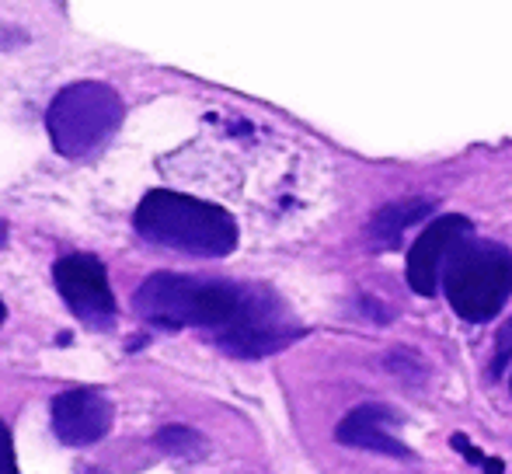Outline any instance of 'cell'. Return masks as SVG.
Segmentation results:
<instances>
[{"label": "cell", "instance_id": "obj_1", "mask_svg": "<svg viewBox=\"0 0 512 474\" xmlns=\"http://www.w3.org/2000/svg\"><path fill=\"white\" fill-rule=\"evenodd\" d=\"M133 224L150 244L182 251V255L223 258L237 248V224L223 206L171 189L147 192L136 206Z\"/></svg>", "mask_w": 512, "mask_h": 474}, {"label": "cell", "instance_id": "obj_2", "mask_svg": "<svg viewBox=\"0 0 512 474\" xmlns=\"http://www.w3.org/2000/svg\"><path fill=\"white\" fill-rule=\"evenodd\" d=\"M136 314L157 328H227L244 304V286L220 279L154 272L133 297Z\"/></svg>", "mask_w": 512, "mask_h": 474}, {"label": "cell", "instance_id": "obj_3", "mask_svg": "<svg viewBox=\"0 0 512 474\" xmlns=\"http://www.w3.org/2000/svg\"><path fill=\"white\" fill-rule=\"evenodd\" d=\"M443 290L453 314L471 325H485L512 297V251L495 241H460L443 269Z\"/></svg>", "mask_w": 512, "mask_h": 474}, {"label": "cell", "instance_id": "obj_4", "mask_svg": "<svg viewBox=\"0 0 512 474\" xmlns=\"http://www.w3.org/2000/svg\"><path fill=\"white\" fill-rule=\"evenodd\" d=\"M122 126V98L108 84L77 81L53 98L46 112V129L53 147L70 161L102 150Z\"/></svg>", "mask_w": 512, "mask_h": 474}, {"label": "cell", "instance_id": "obj_5", "mask_svg": "<svg viewBox=\"0 0 512 474\" xmlns=\"http://www.w3.org/2000/svg\"><path fill=\"white\" fill-rule=\"evenodd\" d=\"M297 335L300 328L290 321V314L279 304L276 293H269L265 286H244L241 311H237V318L227 328L216 332V346L230 356L255 359L290 346Z\"/></svg>", "mask_w": 512, "mask_h": 474}, {"label": "cell", "instance_id": "obj_6", "mask_svg": "<svg viewBox=\"0 0 512 474\" xmlns=\"http://www.w3.org/2000/svg\"><path fill=\"white\" fill-rule=\"evenodd\" d=\"M56 290L67 300V307L88 328L115 325V297L108 286V272L95 255H67L53 269Z\"/></svg>", "mask_w": 512, "mask_h": 474}, {"label": "cell", "instance_id": "obj_7", "mask_svg": "<svg viewBox=\"0 0 512 474\" xmlns=\"http://www.w3.org/2000/svg\"><path fill=\"white\" fill-rule=\"evenodd\" d=\"M467 237H471V220L467 217L450 213V217L432 220L408 251V286L411 290L422 293V297H432L439 279H443V269H446V262H450L453 248H457L460 241H467Z\"/></svg>", "mask_w": 512, "mask_h": 474}, {"label": "cell", "instance_id": "obj_8", "mask_svg": "<svg viewBox=\"0 0 512 474\" xmlns=\"http://www.w3.org/2000/svg\"><path fill=\"white\" fill-rule=\"evenodd\" d=\"M112 419V401L102 391H91V387L63 391L53 401V433L67 447H91V443L105 440L108 429H112Z\"/></svg>", "mask_w": 512, "mask_h": 474}, {"label": "cell", "instance_id": "obj_9", "mask_svg": "<svg viewBox=\"0 0 512 474\" xmlns=\"http://www.w3.org/2000/svg\"><path fill=\"white\" fill-rule=\"evenodd\" d=\"M398 422V412L387 405H359L338 422L335 440L345 443V447L356 450H370V454H384V457H401V461H411V450L398 436H391V426Z\"/></svg>", "mask_w": 512, "mask_h": 474}, {"label": "cell", "instance_id": "obj_10", "mask_svg": "<svg viewBox=\"0 0 512 474\" xmlns=\"http://www.w3.org/2000/svg\"><path fill=\"white\" fill-rule=\"evenodd\" d=\"M429 213H432L429 199H405V203H391L370 220L366 234H370V241L377 244V248H391V244H398V237L405 234L411 224L425 220Z\"/></svg>", "mask_w": 512, "mask_h": 474}, {"label": "cell", "instance_id": "obj_11", "mask_svg": "<svg viewBox=\"0 0 512 474\" xmlns=\"http://www.w3.org/2000/svg\"><path fill=\"white\" fill-rule=\"evenodd\" d=\"M154 443L164 454H175V457H199L206 450V440L189 426H164L161 433L154 436Z\"/></svg>", "mask_w": 512, "mask_h": 474}, {"label": "cell", "instance_id": "obj_12", "mask_svg": "<svg viewBox=\"0 0 512 474\" xmlns=\"http://www.w3.org/2000/svg\"><path fill=\"white\" fill-rule=\"evenodd\" d=\"M450 443H453V447H457V450H464V457H467V461H471V464H478V468H485L488 474H502V461H492V457H485L478 447H471L464 433H457Z\"/></svg>", "mask_w": 512, "mask_h": 474}, {"label": "cell", "instance_id": "obj_13", "mask_svg": "<svg viewBox=\"0 0 512 474\" xmlns=\"http://www.w3.org/2000/svg\"><path fill=\"white\" fill-rule=\"evenodd\" d=\"M0 474H18V461H14V443L11 429L0 422Z\"/></svg>", "mask_w": 512, "mask_h": 474}, {"label": "cell", "instance_id": "obj_14", "mask_svg": "<svg viewBox=\"0 0 512 474\" xmlns=\"http://www.w3.org/2000/svg\"><path fill=\"white\" fill-rule=\"evenodd\" d=\"M4 318H7V307H4V300H0V325H4Z\"/></svg>", "mask_w": 512, "mask_h": 474}]
</instances>
